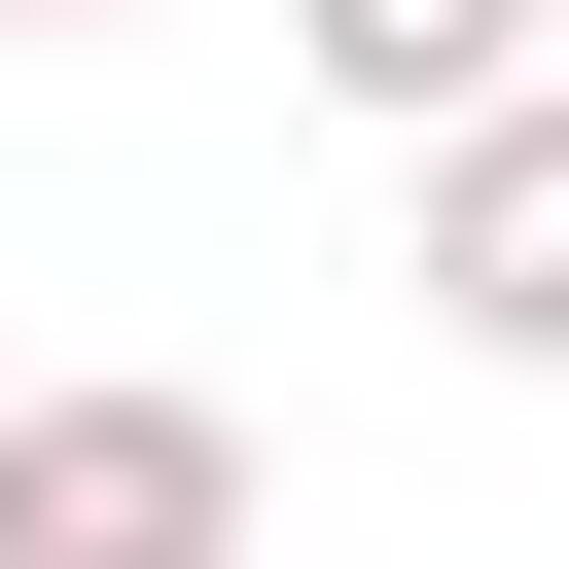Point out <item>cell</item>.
<instances>
[{"label":"cell","instance_id":"obj_1","mask_svg":"<svg viewBox=\"0 0 569 569\" xmlns=\"http://www.w3.org/2000/svg\"><path fill=\"white\" fill-rule=\"evenodd\" d=\"M213 533H284L249 391H178V356H71V391H0V569H213Z\"/></svg>","mask_w":569,"mask_h":569},{"label":"cell","instance_id":"obj_2","mask_svg":"<svg viewBox=\"0 0 569 569\" xmlns=\"http://www.w3.org/2000/svg\"><path fill=\"white\" fill-rule=\"evenodd\" d=\"M427 320H462L498 391H569V71L427 107Z\"/></svg>","mask_w":569,"mask_h":569},{"label":"cell","instance_id":"obj_3","mask_svg":"<svg viewBox=\"0 0 569 569\" xmlns=\"http://www.w3.org/2000/svg\"><path fill=\"white\" fill-rule=\"evenodd\" d=\"M284 71L427 142V107H498V71H569V0H284Z\"/></svg>","mask_w":569,"mask_h":569},{"label":"cell","instance_id":"obj_4","mask_svg":"<svg viewBox=\"0 0 569 569\" xmlns=\"http://www.w3.org/2000/svg\"><path fill=\"white\" fill-rule=\"evenodd\" d=\"M0 36H142V0H0Z\"/></svg>","mask_w":569,"mask_h":569},{"label":"cell","instance_id":"obj_5","mask_svg":"<svg viewBox=\"0 0 569 569\" xmlns=\"http://www.w3.org/2000/svg\"><path fill=\"white\" fill-rule=\"evenodd\" d=\"M213 569H284V533H213Z\"/></svg>","mask_w":569,"mask_h":569}]
</instances>
